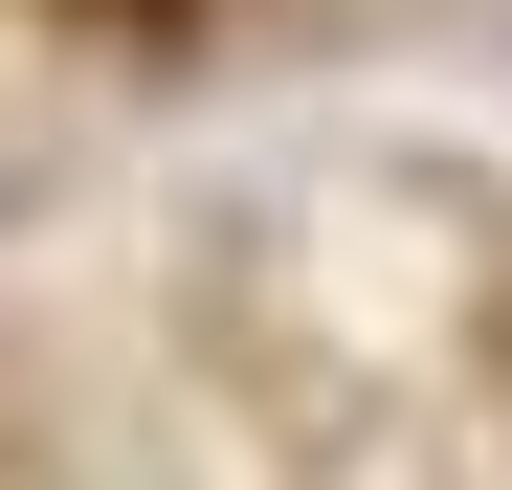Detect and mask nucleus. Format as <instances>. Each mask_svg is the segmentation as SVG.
<instances>
[{"instance_id": "nucleus-1", "label": "nucleus", "mask_w": 512, "mask_h": 490, "mask_svg": "<svg viewBox=\"0 0 512 490\" xmlns=\"http://www.w3.org/2000/svg\"><path fill=\"white\" fill-rule=\"evenodd\" d=\"M45 23H112V45H156V23H179V0H45Z\"/></svg>"}]
</instances>
